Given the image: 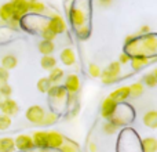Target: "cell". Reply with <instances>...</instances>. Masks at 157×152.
Masks as SVG:
<instances>
[{"instance_id":"6da1fadb","label":"cell","mask_w":157,"mask_h":152,"mask_svg":"<svg viewBox=\"0 0 157 152\" xmlns=\"http://www.w3.org/2000/svg\"><path fill=\"white\" fill-rule=\"evenodd\" d=\"M11 7H13V18L11 21L19 22V19L29 11V2L28 0H11Z\"/></svg>"},{"instance_id":"7a4b0ae2","label":"cell","mask_w":157,"mask_h":152,"mask_svg":"<svg viewBox=\"0 0 157 152\" xmlns=\"http://www.w3.org/2000/svg\"><path fill=\"white\" fill-rule=\"evenodd\" d=\"M44 116H46V112L40 105H32L26 111V119L33 125H43Z\"/></svg>"},{"instance_id":"3957f363","label":"cell","mask_w":157,"mask_h":152,"mask_svg":"<svg viewBox=\"0 0 157 152\" xmlns=\"http://www.w3.org/2000/svg\"><path fill=\"white\" fill-rule=\"evenodd\" d=\"M46 26L48 28L52 33H55V35H61V33H63L66 30L65 21H63L62 17H59V15H52L51 19L47 22Z\"/></svg>"},{"instance_id":"277c9868","label":"cell","mask_w":157,"mask_h":152,"mask_svg":"<svg viewBox=\"0 0 157 152\" xmlns=\"http://www.w3.org/2000/svg\"><path fill=\"white\" fill-rule=\"evenodd\" d=\"M63 136L58 131H48L47 133V148H52V150H57L61 148L63 145Z\"/></svg>"},{"instance_id":"5b68a950","label":"cell","mask_w":157,"mask_h":152,"mask_svg":"<svg viewBox=\"0 0 157 152\" xmlns=\"http://www.w3.org/2000/svg\"><path fill=\"white\" fill-rule=\"evenodd\" d=\"M116 108H117V102H114V101L109 97L105 98L102 105H101V115H102V118L110 119V118L113 116V114L116 112Z\"/></svg>"},{"instance_id":"8992f818","label":"cell","mask_w":157,"mask_h":152,"mask_svg":"<svg viewBox=\"0 0 157 152\" xmlns=\"http://www.w3.org/2000/svg\"><path fill=\"white\" fill-rule=\"evenodd\" d=\"M0 109H2V114L8 115V116L17 115L19 112V106H18V104H17V101L11 100V98H6L4 101H2Z\"/></svg>"},{"instance_id":"52a82bcc","label":"cell","mask_w":157,"mask_h":152,"mask_svg":"<svg viewBox=\"0 0 157 152\" xmlns=\"http://www.w3.org/2000/svg\"><path fill=\"white\" fill-rule=\"evenodd\" d=\"M14 144H15V147L18 148L19 151H29L35 147V145H33L32 137L26 136V134H21V136H18L15 138V141H14Z\"/></svg>"},{"instance_id":"ba28073f","label":"cell","mask_w":157,"mask_h":152,"mask_svg":"<svg viewBox=\"0 0 157 152\" xmlns=\"http://www.w3.org/2000/svg\"><path fill=\"white\" fill-rule=\"evenodd\" d=\"M63 89L66 90V91H69V94H75V93H77L78 90H80V80H78V78L76 75H68L65 79V87Z\"/></svg>"},{"instance_id":"9c48e42d","label":"cell","mask_w":157,"mask_h":152,"mask_svg":"<svg viewBox=\"0 0 157 152\" xmlns=\"http://www.w3.org/2000/svg\"><path fill=\"white\" fill-rule=\"evenodd\" d=\"M130 97V87L124 86V87H120V89L114 90V91L110 93L109 98L114 101V102H120V101H124Z\"/></svg>"},{"instance_id":"30bf717a","label":"cell","mask_w":157,"mask_h":152,"mask_svg":"<svg viewBox=\"0 0 157 152\" xmlns=\"http://www.w3.org/2000/svg\"><path fill=\"white\" fill-rule=\"evenodd\" d=\"M33 140V145H36L40 150H44L47 148V133L46 131H36L32 136Z\"/></svg>"},{"instance_id":"8fae6325","label":"cell","mask_w":157,"mask_h":152,"mask_svg":"<svg viewBox=\"0 0 157 152\" xmlns=\"http://www.w3.org/2000/svg\"><path fill=\"white\" fill-rule=\"evenodd\" d=\"M59 58H61V61L68 66L73 65V64L76 62V54H75V51L72 49H63L62 51H61Z\"/></svg>"},{"instance_id":"7c38bea8","label":"cell","mask_w":157,"mask_h":152,"mask_svg":"<svg viewBox=\"0 0 157 152\" xmlns=\"http://www.w3.org/2000/svg\"><path fill=\"white\" fill-rule=\"evenodd\" d=\"M130 62H131V65H132V68L135 69V71H138V69L144 68L145 65L149 64V57H146V55H134L130 60Z\"/></svg>"},{"instance_id":"4fadbf2b","label":"cell","mask_w":157,"mask_h":152,"mask_svg":"<svg viewBox=\"0 0 157 152\" xmlns=\"http://www.w3.org/2000/svg\"><path fill=\"white\" fill-rule=\"evenodd\" d=\"M0 18H2L4 22L11 21V18H13V7H11L10 2L3 4L2 7H0Z\"/></svg>"},{"instance_id":"5bb4252c","label":"cell","mask_w":157,"mask_h":152,"mask_svg":"<svg viewBox=\"0 0 157 152\" xmlns=\"http://www.w3.org/2000/svg\"><path fill=\"white\" fill-rule=\"evenodd\" d=\"M14 150H15V144L13 138L4 137L0 140V152H14Z\"/></svg>"},{"instance_id":"9a60e30c","label":"cell","mask_w":157,"mask_h":152,"mask_svg":"<svg viewBox=\"0 0 157 152\" xmlns=\"http://www.w3.org/2000/svg\"><path fill=\"white\" fill-rule=\"evenodd\" d=\"M55 46L52 42H48V40H41L39 43V51L43 55H51V53L54 51Z\"/></svg>"},{"instance_id":"2e32d148","label":"cell","mask_w":157,"mask_h":152,"mask_svg":"<svg viewBox=\"0 0 157 152\" xmlns=\"http://www.w3.org/2000/svg\"><path fill=\"white\" fill-rule=\"evenodd\" d=\"M142 148L144 152H156L157 151V141L153 137H146L142 141Z\"/></svg>"},{"instance_id":"e0dca14e","label":"cell","mask_w":157,"mask_h":152,"mask_svg":"<svg viewBox=\"0 0 157 152\" xmlns=\"http://www.w3.org/2000/svg\"><path fill=\"white\" fill-rule=\"evenodd\" d=\"M40 64H41V68L43 69L51 71V69H54L55 66H57V60H55L52 55H43Z\"/></svg>"},{"instance_id":"ac0fdd59","label":"cell","mask_w":157,"mask_h":152,"mask_svg":"<svg viewBox=\"0 0 157 152\" xmlns=\"http://www.w3.org/2000/svg\"><path fill=\"white\" fill-rule=\"evenodd\" d=\"M17 64H18V60L14 55H6V57L2 58V68L7 69V71L14 69L17 66Z\"/></svg>"},{"instance_id":"d6986e66","label":"cell","mask_w":157,"mask_h":152,"mask_svg":"<svg viewBox=\"0 0 157 152\" xmlns=\"http://www.w3.org/2000/svg\"><path fill=\"white\" fill-rule=\"evenodd\" d=\"M144 123L149 127L155 129L157 126V112L156 111H149L147 114H145L144 116Z\"/></svg>"},{"instance_id":"ffe728a7","label":"cell","mask_w":157,"mask_h":152,"mask_svg":"<svg viewBox=\"0 0 157 152\" xmlns=\"http://www.w3.org/2000/svg\"><path fill=\"white\" fill-rule=\"evenodd\" d=\"M71 19H72V24L75 26H80V25L84 24V14L81 13L80 10L75 8V10L71 11Z\"/></svg>"},{"instance_id":"44dd1931","label":"cell","mask_w":157,"mask_h":152,"mask_svg":"<svg viewBox=\"0 0 157 152\" xmlns=\"http://www.w3.org/2000/svg\"><path fill=\"white\" fill-rule=\"evenodd\" d=\"M99 78H101V80H102V83H105V84H112V83H114V82L119 80V76L110 74L108 69H105V71L101 72Z\"/></svg>"},{"instance_id":"7402d4cb","label":"cell","mask_w":157,"mask_h":152,"mask_svg":"<svg viewBox=\"0 0 157 152\" xmlns=\"http://www.w3.org/2000/svg\"><path fill=\"white\" fill-rule=\"evenodd\" d=\"M63 78V71L61 68H57L55 66L54 69H51V74H50L48 76V80L51 82V83H59V80Z\"/></svg>"},{"instance_id":"603a6c76","label":"cell","mask_w":157,"mask_h":152,"mask_svg":"<svg viewBox=\"0 0 157 152\" xmlns=\"http://www.w3.org/2000/svg\"><path fill=\"white\" fill-rule=\"evenodd\" d=\"M144 94V84L142 83H134L130 86V97H141Z\"/></svg>"},{"instance_id":"cb8c5ba5","label":"cell","mask_w":157,"mask_h":152,"mask_svg":"<svg viewBox=\"0 0 157 152\" xmlns=\"http://www.w3.org/2000/svg\"><path fill=\"white\" fill-rule=\"evenodd\" d=\"M156 74H157V71L155 69L153 72H150V74L144 76V83L146 84L147 87H155L157 84V75Z\"/></svg>"},{"instance_id":"d4e9b609","label":"cell","mask_w":157,"mask_h":152,"mask_svg":"<svg viewBox=\"0 0 157 152\" xmlns=\"http://www.w3.org/2000/svg\"><path fill=\"white\" fill-rule=\"evenodd\" d=\"M29 2V11H33V13H43L46 10L44 4L39 0H28Z\"/></svg>"},{"instance_id":"484cf974","label":"cell","mask_w":157,"mask_h":152,"mask_svg":"<svg viewBox=\"0 0 157 152\" xmlns=\"http://www.w3.org/2000/svg\"><path fill=\"white\" fill-rule=\"evenodd\" d=\"M51 82L48 80V78H41L37 82V89L40 93H48V90L51 89Z\"/></svg>"},{"instance_id":"4316f807","label":"cell","mask_w":157,"mask_h":152,"mask_svg":"<svg viewBox=\"0 0 157 152\" xmlns=\"http://www.w3.org/2000/svg\"><path fill=\"white\" fill-rule=\"evenodd\" d=\"M11 126V118L8 115L0 114V130H7Z\"/></svg>"},{"instance_id":"83f0119b","label":"cell","mask_w":157,"mask_h":152,"mask_svg":"<svg viewBox=\"0 0 157 152\" xmlns=\"http://www.w3.org/2000/svg\"><path fill=\"white\" fill-rule=\"evenodd\" d=\"M106 69H108V71L110 72V74L119 76V75H120V72H121V64H120L119 61H117V62H110V64H109V66H108Z\"/></svg>"},{"instance_id":"f1b7e54d","label":"cell","mask_w":157,"mask_h":152,"mask_svg":"<svg viewBox=\"0 0 157 152\" xmlns=\"http://www.w3.org/2000/svg\"><path fill=\"white\" fill-rule=\"evenodd\" d=\"M41 36H43V40H48V42H52L55 39V33H52L51 30L48 29L47 26L43 28V30H41Z\"/></svg>"},{"instance_id":"f546056e","label":"cell","mask_w":157,"mask_h":152,"mask_svg":"<svg viewBox=\"0 0 157 152\" xmlns=\"http://www.w3.org/2000/svg\"><path fill=\"white\" fill-rule=\"evenodd\" d=\"M11 93H13V89H11V86H10V84L4 83V84H2V86H0V94H2L3 97H6V98H10Z\"/></svg>"},{"instance_id":"4dcf8cb0","label":"cell","mask_w":157,"mask_h":152,"mask_svg":"<svg viewBox=\"0 0 157 152\" xmlns=\"http://www.w3.org/2000/svg\"><path fill=\"white\" fill-rule=\"evenodd\" d=\"M57 120H58V115H55V114L46 115V116H44V120H43V125H44V126L54 125V123L57 122Z\"/></svg>"},{"instance_id":"1f68e13d","label":"cell","mask_w":157,"mask_h":152,"mask_svg":"<svg viewBox=\"0 0 157 152\" xmlns=\"http://www.w3.org/2000/svg\"><path fill=\"white\" fill-rule=\"evenodd\" d=\"M88 72L92 78H99L101 76V68L97 65V64H90L88 66Z\"/></svg>"},{"instance_id":"d6a6232c","label":"cell","mask_w":157,"mask_h":152,"mask_svg":"<svg viewBox=\"0 0 157 152\" xmlns=\"http://www.w3.org/2000/svg\"><path fill=\"white\" fill-rule=\"evenodd\" d=\"M8 78H10V74H8V71L0 66V86H2V84H4V83H7Z\"/></svg>"},{"instance_id":"836d02e7","label":"cell","mask_w":157,"mask_h":152,"mask_svg":"<svg viewBox=\"0 0 157 152\" xmlns=\"http://www.w3.org/2000/svg\"><path fill=\"white\" fill-rule=\"evenodd\" d=\"M62 152H77V148L75 144H66V145H62L61 147Z\"/></svg>"},{"instance_id":"e575fe53","label":"cell","mask_w":157,"mask_h":152,"mask_svg":"<svg viewBox=\"0 0 157 152\" xmlns=\"http://www.w3.org/2000/svg\"><path fill=\"white\" fill-rule=\"evenodd\" d=\"M114 131H116V126H114L113 123H110V122L106 123L105 125V133L106 134H113Z\"/></svg>"},{"instance_id":"d590c367","label":"cell","mask_w":157,"mask_h":152,"mask_svg":"<svg viewBox=\"0 0 157 152\" xmlns=\"http://www.w3.org/2000/svg\"><path fill=\"white\" fill-rule=\"evenodd\" d=\"M130 60H131V57L127 54V53H121V54H120V58H119V62L120 64H128Z\"/></svg>"},{"instance_id":"8d00e7d4","label":"cell","mask_w":157,"mask_h":152,"mask_svg":"<svg viewBox=\"0 0 157 152\" xmlns=\"http://www.w3.org/2000/svg\"><path fill=\"white\" fill-rule=\"evenodd\" d=\"M99 3H101L102 6H105V7H108V6L112 3V0H99Z\"/></svg>"},{"instance_id":"74e56055","label":"cell","mask_w":157,"mask_h":152,"mask_svg":"<svg viewBox=\"0 0 157 152\" xmlns=\"http://www.w3.org/2000/svg\"><path fill=\"white\" fill-rule=\"evenodd\" d=\"M149 29H150V28L147 26V25H146V26H142L141 28V33H149Z\"/></svg>"},{"instance_id":"f35d334b","label":"cell","mask_w":157,"mask_h":152,"mask_svg":"<svg viewBox=\"0 0 157 152\" xmlns=\"http://www.w3.org/2000/svg\"><path fill=\"white\" fill-rule=\"evenodd\" d=\"M90 150H91V152H95V145L91 144V145H90Z\"/></svg>"},{"instance_id":"ab89813d","label":"cell","mask_w":157,"mask_h":152,"mask_svg":"<svg viewBox=\"0 0 157 152\" xmlns=\"http://www.w3.org/2000/svg\"><path fill=\"white\" fill-rule=\"evenodd\" d=\"M0 104H2V98H0Z\"/></svg>"}]
</instances>
